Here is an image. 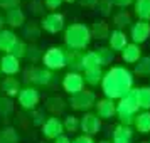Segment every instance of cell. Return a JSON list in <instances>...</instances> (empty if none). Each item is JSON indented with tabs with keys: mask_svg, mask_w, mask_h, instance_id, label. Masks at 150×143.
<instances>
[{
	"mask_svg": "<svg viewBox=\"0 0 150 143\" xmlns=\"http://www.w3.org/2000/svg\"><path fill=\"white\" fill-rule=\"evenodd\" d=\"M103 73L101 68H96V69H91V71H84V76H83V79L86 84L89 86H98V84H101V79H103Z\"/></svg>",
	"mask_w": 150,
	"mask_h": 143,
	"instance_id": "cell-30",
	"label": "cell"
},
{
	"mask_svg": "<svg viewBox=\"0 0 150 143\" xmlns=\"http://www.w3.org/2000/svg\"><path fill=\"white\" fill-rule=\"evenodd\" d=\"M62 88L68 94H76L84 89V79H83V74L79 73H68V74L62 77Z\"/></svg>",
	"mask_w": 150,
	"mask_h": 143,
	"instance_id": "cell-12",
	"label": "cell"
},
{
	"mask_svg": "<svg viewBox=\"0 0 150 143\" xmlns=\"http://www.w3.org/2000/svg\"><path fill=\"white\" fill-rule=\"evenodd\" d=\"M52 142H54V143H71V138H69L68 135H64V133H62V135H59L56 140H52Z\"/></svg>",
	"mask_w": 150,
	"mask_h": 143,
	"instance_id": "cell-46",
	"label": "cell"
},
{
	"mask_svg": "<svg viewBox=\"0 0 150 143\" xmlns=\"http://www.w3.org/2000/svg\"><path fill=\"white\" fill-rule=\"evenodd\" d=\"M71 143H96L95 140H93V136H88V135H79L76 136L74 140Z\"/></svg>",
	"mask_w": 150,
	"mask_h": 143,
	"instance_id": "cell-43",
	"label": "cell"
},
{
	"mask_svg": "<svg viewBox=\"0 0 150 143\" xmlns=\"http://www.w3.org/2000/svg\"><path fill=\"white\" fill-rule=\"evenodd\" d=\"M130 37L133 44L140 46L143 42L149 41L150 37V22H145V20H138L135 24H132V29H130Z\"/></svg>",
	"mask_w": 150,
	"mask_h": 143,
	"instance_id": "cell-11",
	"label": "cell"
},
{
	"mask_svg": "<svg viewBox=\"0 0 150 143\" xmlns=\"http://www.w3.org/2000/svg\"><path fill=\"white\" fill-rule=\"evenodd\" d=\"M41 25H37L35 22H29L27 25L24 27V37L29 41H37L41 37Z\"/></svg>",
	"mask_w": 150,
	"mask_h": 143,
	"instance_id": "cell-33",
	"label": "cell"
},
{
	"mask_svg": "<svg viewBox=\"0 0 150 143\" xmlns=\"http://www.w3.org/2000/svg\"><path fill=\"white\" fill-rule=\"evenodd\" d=\"M42 4H44V7L47 8V10H51V12H56L57 8L61 7L62 0H42Z\"/></svg>",
	"mask_w": 150,
	"mask_h": 143,
	"instance_id": "cell-39",
	"label": "cell"
},
{
	"mask_svg": "<svg viewBox=\"0 0 150 143\" xmlns=\"http://www.w3.org/2000/svg\"><path fill=\"white\" fill-rule=\"evenodd\" d=\"M42 68L49 69V71H57V69L66 68V52L62 47H49L44 54H42Z\"/></svg>",
	"mask_w": 150,
	"mask_h": 143,
	"instance_id": "cell-4",
	"label": "cell"
},
{
	"mask_svg": "<svg viewBox=\"0 0 150 143\" xmlns=\"http://www.w3.org/2000/svg\"><path fill=\"white\" fill-rule=\"evenodd\" d=\"M133 12L138 20L150 22V0H135L133 2Z\"/></svg>",
	"mask_w": 150,
	"mask_h": 143,
	"instance_id": "cell-23",
	"label": "cell"
},
{
	"mask_svg": "<svg viewBox=\"0 0 150 143\" xmlns=\"http://www.w3.org/2000/svg\"><path fill=\"white\" fill-rule=\"evenodd\" d=\"M52 71L46 68H37V66H29L24 71V81L32 82V84H39V86H46L52 81Z\"/></svg>",
	"mask_w": 150,
	"mask_h": 143,
	"instance_id": "cell-6",
	"label": "cell"
},
{
	"mask_svg": "<svg viewBox=\"0 0 150 143\" xmlns=\"http://www.w3.org/2000/svg\"><path fill=\"white\" fill-rule=\"evenodd\" d=\"M44 121H46L44 111H34V113H32V125H34V126H42Z\"/></svg>",
	"mask_w": 150,
	"mask_h": 143,
	"instance_id": "cell-40",
	"label": "cell"
},
{
	"mask_svg": "<svg viewBox=\"0 0 150 143\" xmlns=\"http://www.w3.org/2000/svg\"><path fill=\"white\" fill-rule=\"evenodd\" d=\"M137 103H138V108L143 111L150 109V86L137 88Z\"/></svg>",
	"mask_w": 150,
	"mask_h": 143,
	"instance_id": "cell-25",
	"label": "cell"
},
{
	"mask_svg": "<svg viewBox=\"0 0 150 143\" xmlns=\"http://www.w3.org/2000/svg\"><path fill=\"white\" fill-rule=\"evenodd\" d=\"M62 2H68V4H74V2H79V0H62Z\"/></svg>",
	"mask_w": 150,
	"mask_h": 143,
	"instance_id": "cell-48",
	"label": "cell"
},
{
	"mask_svg": "<svg viewBox=\"0 0 150 143\" xmlns=\"http://www.w3.org/2000/svg\"><path fill=\"white\" fill-rule=\"evenodd\" d=\"M21 89V81L14 76H7L0 81V93L5 94V98H17Z\"/></svg>",
	"mask_w": 150,
	"mask_h": 143,
	"instance_id": "cell-15",
	"label": "cell"
},
{
	"mask_svg": "<svg viewBox=\"0 0 150 143\" xmlns=\"http://www.w3.org/2000/svg\"><path fill=\"white\" fill-rule=\"evenodd\" d=\"M66 103L62 101L61 98H57V96H52V98H49L47 101H46V109L47 111H51L52 113V116H57L61 115L62 111L66 109Z\"/></svg>",
	"mask_w": 150,
	"mask_h": 143,
	"instance_id": "cell-27",
	"label": "cell"
},
{
	"mask_svg": "<svg viewBox=\"0 0 150 143\" xmlns=\"http://www.w3.org/2000/svg\"><path fill=\"white\" fill-rule=\"evenodd\" d=\"M138 109L140 108L137 103V88H132L123 98H120V101L116 104V116L120 120V125L132 126Z\"/></svg>",
	"mask_w": 150,
	"mask_h": 143,
	"instance_id": "cell-3",
	"label": "cell"
},
{
	"mask_svg": "<svg viewBox=\"0 0 150 143\" xmlns=\"http://www.w3.org/2000/svg\"><path fill=\"white\" fill-rule=\"evenodd\" d=\"M66 52V66L69 68V73H79L81 71V57L83 51H73L68 49Z\"/></svg>",
	"mask_w": 150,
	"mask_h": 143,
	"instance_id": "cell-20",
	"label": "cell"
},
{
	"mask_svg": "<svg viewBox=\"0 0 150 143\" xmlns=\"http://www.w3.org/2000/svg\"><path fill=\"white\" fill-rule=\"evenodd\" d=\"M101 128V120L96 116V113H84L83 118H79V130H83V135L93 136Z\"/></svg>",
	"mask_w": 150,
	"mask_h": 143,
	"instance_id": "cell-10",
	"label": "cell"
},
{
	"mask_svg": "<svg viewBox=\"0 0 150 143\" xmlns=\"http://www.w3.org/2000/svg\"><path fill=\"white\" fill-rule=\"evenodd\" d=\"M98 143H111V142H108V140H103V142H98Z\"/></svg>",
	"mask_w": 150,
	"mask_h": 143,
	"instance_id": "cell-49",
	"label": "cell"
},
{
	"mask_svg": "<svg viewBox=\"0 0 150 143\" xmlns=\"http://www.w3.org/2000/svg\"><path fill=\"white\" fill-rule=\"evenodd\" d=\"M101 68L100 66V59H98V54L95 51H88V52H83L81 57V69L83 71H91V69Z\"/></svg>",
	"mask_w": 150,
	"mask_h": 143,
	"instance_id": "cell-24",
	"label": "cell"
},
{
	"mask_svg": "<svg viewBox=\"0 0 150 143\" xmlns=\"http://www.w3.org/2000/svg\"><path fill=\"white\" fill-rule=\"evenodd\" d=\"M96 8H98V14L101 17H110L113 12V0H100Z\"/></svg>",
	"mask_w": 150,
	"mask_h": 143,
	"instance_id": "cell-36",
	"label": "cell"
},
{
	"mask_svg": "<svg viewBox=\"0 0 150 143\" xmlns=\"http://www.w3.org/2000/svg\"><path fill=\"white\" fill-rule=\"evenodd\" d=\"M140 143H149V142H140Z\"/></svg>",
	"mask_w": 150,
	"mask_h": 143,
	"instance_id": "cell-51",
	"label": "cell"
},
{
	"mask_svg": "<svg viewBox=\"0 0 150 143\" xmlns=\"http://www.w3.org/2000/svg\"><path fill=\"white\" fill-rule=\"evenodd\" d=\"M96 103V94L95 91H91V89H83L79 93H76L69 98V106L76 111H86L88 113L89 109L95 106Z\"/></svg>",
	"mask_w": 150,
	"mask_h": 143,
	"instance_id": "cell-5",
	"label": "cell"
},
{
	"mask_svg": "<svg viewBox=\"0 0 150 143\" xmlns=\"http://www.w3.org/2000/svg\"><path fill=\"white\" fill-rule=\"evenodd\" d=\"M21 71V61L12 54H4L0 57V74L15 76Z\"/></svg>",
	"mask_w": 150,
	"mask_h": 143,
	"instance_id": "cell-14",
	"label": "cell"
},
{
	"mask_svg": "<svg viewBox=\"0 0 150 143\" xmlns=\"http://www.w3.org/2000/svg\"><path fill=\"white\" fill-rule=\"evenodd\" d=\"M89 30H91V37L95 39H108L110 35V27L105 20H96Z\"/></svg>",
	"mask_w": 150,
	"mask_h": 143,
	"instance_id": "cell-26",
	"label": "cell"
},
{
	"mask_svg": "<svg viewBox=\"0 0 150 143\" xmlns=\"http://www.w3.org/2000/svg\"><path fill=\"white\" fill-rule=\"evenodd\" d=\"M0 101H2V93H0Z\"/></svg>",
	"mask_w": 150,
	"mask_h": 143,
	"instance_id": "cell-50",
	"label": "cell"
},
{
	"mask_svg": "<svg viewBox=\"0 0 150 143\" xmlns=\"http://www.w3.org/2000/svg\"><path fill=\"white\" fill-rule=\"evenodd\" d=\"M32 5H34V7L30 8V10H32V14H35V15H39V14H42L44 15V4H42V0L41 2H39V0H34V2H32Z\"/></svg>",
	"mask_w": 150,
	"mask_h": 143,
	"instance_id": "cell-41",
	"label": "cell"
},
{
	"mask_svg": "<svg viewBox=\"0 0 150 143\" xmlns=\"http://www.w3.org/2000/svg\"><path fill=\"white\" fill-rule=\"evenodd\" d=\"M113 24H115V27L118 30H123V29L130 27L133 22H132V15L127 12V10H120V12H116L113 15Z\"/></svg>",
	"mask_w": 150,
	"mask_h": 143,
	"instance_id": "cell-28",
	"label": "cell"
},
{
	"mask_svg": "<svg viewBox=\"0 0 150 143\" xmlns=\"http://www.w3.org/2000/svg\"><path fill=\"white\" fill-rule=\"evenodd\" d=\"M108 47L113 51V52H122L123 49L127 47V44H128V37H127V34L123 32V30H118V29H115V30H111L108 35Z\"/></svg>",
	"mask_w": 150,
	"mask_h": 143,
	"instance_id": "cell-16",
	"label": "cell"
},
{
	"mask_svg": "<svg viewBox=\"0 0 150 143\" xmlns=\"http://www.w3.org/2000/svg\"><path fill=\"white\" fill-rule=\"evenodd\" d=\"M4 25H5V19H4V15L0 14V30H4Z\"/></svg>",
	"mask_w": 150,
	"mask_h": 143,
	"instance_id": "cell-47",
	"label": "cell"
},
{
	"mask_svg": "<svg viewBox=\"0 0 150 143\" xmlns=\"http://www.w3.org/2000/svg\"><path fill=\"white\" fill-rule=\"evenodd\" d=\"M64 15L59 14V12H49V14L42 15V20H41V29L46 30L49 34H57L64 29Z\"/></svg>",
	"mask_w": 150,
	"mask_h": 143,
	"instance_id": "cell-7",
	"label": "cell"
},
{
	"mask_svg": "<svg viewBox=\"0 0 150 143\" xmlns=\"http://www.w3.org/2000/svg\"><path fill=\"white\" fill-rule=\"evenodd\" d=\"M15 109V104L12 101V98H5V96H2V101H0V115L4 116H8L12 115Z\"/></svg>",
	"mask_w": 150,
	"mask_h": 143,
	"instance_id": "cell-35",
	"label": "cell"
},
{
	"mask_svg": "<svg viewBox=\"0 0 150 143\" xmlns=\"http://www.w3.org/2000/svg\"><path fill=\"white\" fill-rule=\"evenodd\" d=\"M17 42H19V39L14 34V30H10V29L0 30V51H4L5 54H10Z\"/></svg>",
	"mask_w": 150,
	"mask_h": 143,
	"instance_id": "cell-18",
	"label": "cell"
},
{
	"mask_svg": "<svg viewBox=\"0 0 150 143\" xmlns=\"http://www.w3.org/2000/svg\"><path fill=\"white\" fill-rule=\"evenodd\" d=\"M132 140H133V128L125 125H116L113 130L111 143H132Z\"/></svg>",
	"mask_w": 150,
	"mask_h": 143,
	"instance_id": "cell-19",
	"label": "cell"
},
{
	"mask_svg": "<svg viewBox=\"0 0 150 143\" xmlns=\"http://www.w3.org/2000/svg\"><path fill=\"white\" fill-rule=\"evenodd\" d=\"M64 131H69V133H76L78 130H79V118L74 115H68L64 118Z\"/></svg>",
	"mask_w": 150,
	"mask_h": 143,
	"instance_id": "cell-34",
	"label": "cell"
},
{
	"mask_svg": "<svg viewBox=\"0 0 150 143\" xmlns=\"http://www.w3.org/2000/svg\"><path fill=\"white\" fill-rule=\"evenodd\" d=\"M4 19H5V24L10 25L12 29L22 27V25L25 24V14H24V10H22L21 7H14V8L5 10Z\"/></svg>",
	"mask_w": 150,
	"mask_h": 143,
	"instance_id": "cell-17",
	"label": "cell"
},
{
	"mask_svg": "<svg viewBox=\"0 0 150 143\" xmlns=\"http://www.w3.org/2000/svg\"><path fill=\"white\" fill-rule=\"evenodd\" d=\"M41 133L46 140H56L59 135L64 133L62 120L57 118V116H49V118H46V121L42 123V126H41Z\"/></svg>",
	"mask_w": 150,
	"mask_h": 143,
	"instance_id": "cell-8",
	"label": "cell"
},
{
	"mask_svg": "<svg viewBox=\"0 0 150 143\" xmlns=\"http://www.w3.org/2000/svg\"><path fill=\"white\" fill-rule=\"evenodd\" d=\"M39 99H41V96H39V91L34 88V86H27V88H22L19 91V94H17V101L21 104V108L24 109H35V106L39 104Z\"/></svg>",
	"mask_w": 150,
	"mask_h": 143,
	"instance_id": "cell-9",
	"label": "cell"
},
{
	"mask_svg": "<svg viewBox=\"0 0 150 143\" xmlns=\"http://www.w3.org/2000/svg\"><path fill=\"white\" fill-rule=\"evenodd\" d=\"M135 0H113V5H118L120 8H125L128 5H133Z\"/></svg>",
	"mask_w": 150,
	"mask_h": 143,
	"instance_id": "cell-44",
	"label": "cell"
},
{
	"mask_svg": "<svg viewBox=\"0 0 150 143\" xmlns=\"http://www.w3.org/2000/svg\"><path fill=\"white\" fill-rule=\"evenodd\" d=\"M42 143H44V142H42Z\"/></svg>",
	"mask_w": 150,
	"mask_h": 143,
	"instance_id": "cell-52",
	"label": "cell"
},
{
	"mask_svg": "<svg viewBox=\"0 0 150 143\" xmlns=\"http://www.w3.org/2000/svg\"><path fill=\"white\" fill-rule=\"evenodd\" d=\"M142 57V49L140 46H137V44H127V47L122 51V59L127 64H135L138 59Z\"/></svg>",
	"mask_w": 150,
	"mask_h": 143,
	"instance_id": "cell-21",
	"label": "cell"
},
{
	"mask_svg": "<svg viewBox=\"0 0 150 143\" xmlns=\"http://www.w3.org/2000/svg\"><path fill=\"white\" fill-rule=\"evenodd\" d=\"M79 2H81L83 7H86V8H96L100 0H79Z\"/></svg>",
	"mask_w": 150,
	"mask_h": 143,
	"instance_id": "cell-45",
	"label": "cell"
},
{
	"mask_svg": "<svg viewBox=\"0 0 150 143\" xmlns=\"http://www.w3.org/2000/svg\"><path fill=\"white\" fill-rule=\"evenodd\" d=\"M95 52L98 54L100 66H110L111 62L115 61V52H113L110 47H98Z\"/></svg>",
	"mask_w": 150,
	"mask_h": 143,
	"instance_id": "cell-32",
	"label": "cell"
},
{
	"mask_svg": "<svg viewBox=\"0 0 150 143\" xmlns=\"http://www.w3.org/2000/svg\"><path fill=\"white\" fill-rule=\"evenodd\" d=\"M27 47H29V46H27L24 41H19V42L14 46V49H12V52H10V54L15 56V57L21 61L22 57H25V54H27Z\"/></svg>",
	"mask_w": 150,
	"mask_h": 143,
	"instance_id": "cell-37",
	"label": "cell"
},
{
	"mask_svg": "<svg viewBox=\"0 0 150 143\" xmlns=\"http://www.w3.org/2000/svg\"><path fill=\"white\" fill-rule=\"evenodd\" d=\"M0 7L4 8V10L19 7V0H0Z\"/></svg>",
	"mask_w": 150,
	"mask_h": 143,
	"instance_id": "cell-42",
	"label": "cell"
},
{
	"mask_svg": "<svg viewBox=\"0 0 150 143\" xmlns=\"http://www.w3.org/2000/svg\"><path fill=\"white\" fill-rule=\"evenodd\" d=\"M21 138H19V133L17 130L12 128V126H5V128L0 130V143H19Z\"/></svg>",
	"mask_w": 150,
	"mask_h": 143,
	"instance_id": "cell-31",
	"label": "cell"
},
{
	"mask_svg": "<svg viewBox=\"0 0 150 143\" xmlns=\"http://www.w3.org/2000/svg\"><path fill=\"white\" fill-rule=\"evenodd\" d=\"M133 73L140 77H149L150 76V57L149 56H142L138 61L135 62V69Z\"/></svg>",
	"mask_w": 150,
	"mask_h": 143,
	"instance_id": "cell-29",
	"label": "cell"
},
{
	"mask_svg": "<svg viewBox=\"0 0 150 143\" xmlns=\"http://www.w3.org/2000/svg\"><path fill=\"white\" fill-rule=\"evenodd\" d=\"M132 88H133V73L125 66H113L103 74L101 91L105 98L111 101L123 98Z\"/></svg>",
	"mask_w": 150,
	"mask_h": 143,
	"instance_id": "cell-1",
	"label": "cell"
},
{
	"mask_svg": "<svg viewBox=\"0 0 150 143\" xmlns=\"http://www.w3.org/2000/svg\"><path fill=\"white\" fill-rule=\"evenodd\" d=\"M133 126L138 133H142V135H147L150 133V111H142V113H138L135 116V120H133Z\"/></svg>",
	"mask_w": 150,
	"mask_h": 143,
	"instance_id": "cell-22",
	"label": "cell"
},
{
	"mask_svg": "<svg viewBox=\"0 0 150 143\" xmlns=\"http://www.w3.org/2000/svg\"><path fill=\"white\" fill-rule=\"evenodd\" d=\"M91 39V30L84 24H71L64 29V44L68 49L83 51L89 46Z\"/></svg>",
	"mask_w": 150,
	"mask_h": 143,
	"instance_id": "cell-2",
	"label": "cell"
},
{
	"mask_svg": "<svg viewBox=\"0 0 150 143\" xmlns=\"http://www.w3.org/2000/svg\"><path fill=\"white\" fill-rule=\"evenodd\" d=\"M95 108H96V116H98L100 120H111V118L116 115L115 101H111V99H108V98L96 99Z\"/></svg>",
	"mask_w": 150,
	"mask_h": 143,
	"instance_id": "cell-13",
	"label": "cell"
},
{
	"mask_svg": "<svg viewBox=\"0 0 150 143\" xmlns=\"http://www.w3.org/2000/svg\"><path fill=\"white\" fill-rule=\"evenodd\" d=\"M149 143H150V142H149Z\"/></svg>",
	"mask_w": 150,
	"mask_h": 143,
	"instance_id": "cell-53",
	"label": "cell"
},
{
	"mask_svg": "<svg viewBox=\"0 0 150 143\" xmlns=\"http://www.w3.org/2000/svg\"><path fill=\"white\" fill-rule=\"evenodd\" d=\"M42 54H44V52H41V49L39 47L30 46V47H27V54H25V57H27L30 62H35L37 59H42Z\"/></svg>",
	"mask_w": 150,
	"mask_h": 143,
	"instance_id": "cell-38",
	"label": "cell"
}]
</instances>
